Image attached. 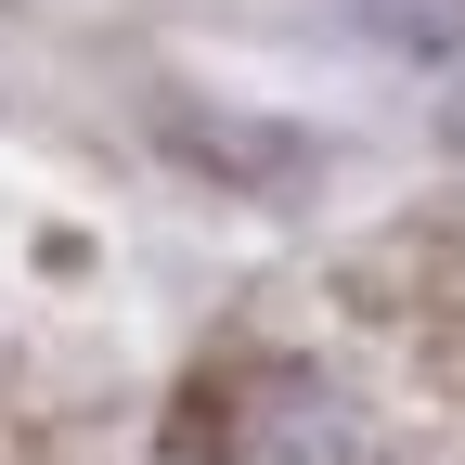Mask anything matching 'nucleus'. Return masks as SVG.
<instances>
[{"mask_svg": "<svg viewBox=\"0 0 465 465\" xmlns=\"http://www.w3.org/2000/svg\"><path fill=\"white\" fill-rule=\"evenodd\" d=\"M388 52H414V65H465V0H349Z\"/></svg>", "mask_w": 465, "mask_h": 465, "instance_id": "2", "label": "nucleus"}, {"mask_svg": "<svg viewBox=\"0 0 465 465\" xmlns=\"http://www.w3.org/2000/svg\"><path fill=\"white\" fill-rule=\"evenodd\" d=\"M259 465H388V452H375V427L349 414V401H323V388H284V414H272Z\"/></svg>", "mask_w": 465, "mask_h": 465, "instance_id": "1", "label": "nucleus"}]
</instances>
